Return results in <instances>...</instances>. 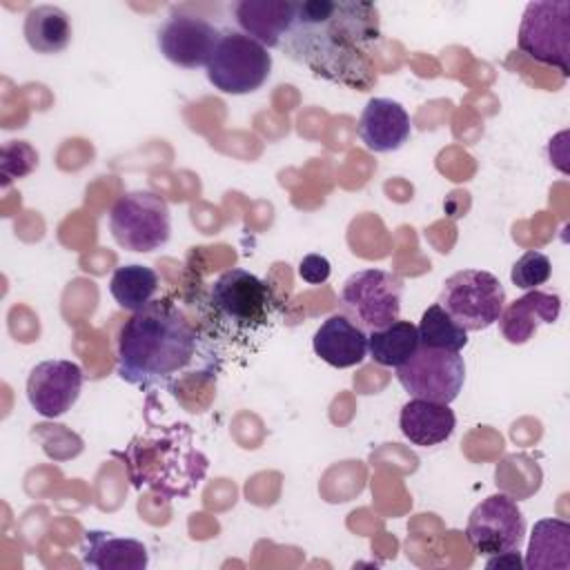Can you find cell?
Listing matches in <instances>:
<instances>
[{"mask_svg":"<svg viewBox=\"0 0 570 570\" xmlns=\"http://www.w3.org/2000/svg\"><path fill=\"white\" fill-rule=\"evenodd\" d=\"M381 42V16L363 0L294 2L278 49L314 76L367 91L376 85L374 49Z\"/></svg>","mask_w":570,"mask_h":570,"instance_id":"1","label":"cell"},{"mask_svg":"<svg viewBox=\"0 0 570 570\" xmlns=\"http://www.w3.org/2000/svg\"><path fill=\"white\" fill-rule=\"evenodd\" d=\"M220 356L209 336L169 298L147 303L118 332V376L140 390L214 379Z\"/></svg>","mask_w":570,"mask_h":570,"instance_id":"2","label":"cell"},{"mask_svg":"<svg viewBox=\"0 0 570 570\" xmlns=\"http://www.w3.org/2000/svg\"><path fill=\"white\" fill-rule=\"evenodd\" d=\"M122 459L136 488H151L165 497H187L207 472V456L183 423L136 436Z\"/></svg>","mask_w":570,"mask_h":570,"instance_id":"3","label":"cell"},{"mask_svg":"<svg viewBox=\"0 0 570 570\" xmlns=\"http://www.w3.org/2000/svg\"><path fill=\"white\" fill-rule=\"evenodd\" d=\"M207 80L223 94L245 96L261 89L272 73V53L243 31L220 33L209 62Z\"/></svg>","mask_w":570,"mask_h":570,"instance_id":"4","label":"cell"},{"mask_svg":"<svg viewBox=\"0 0 570 570\" xmlns=\"http://www.w3.org/2000/svg\"><path fill=\"white\" fill-rule=\"evenodd\" d=\"M109 232L122 249H160L171 236L169 205L156 191H127L109 209Z\"/></svg>","mask_w":570,"mask_h":570,"instance_id":"5","label":"cell"},{"mask_svg":"<svg viewBox=\"0 0 570 570\" xmlns=\"http://www.w3.org/2000/svg\"><path fill=\"white\" fill-rule=\"evenodd\" d=\"M436 303L463 330L481 332L499 321L505 307V289L490 272L459 269L445 278Z\"/></svg>","mask_w":570,"mask_h":570,"instance_id":"6","label":"cell"},{"mask_svg":"<svg viewBox=\"0 0 570 570\" xmlns=\"http://www.w3.org/2000/svg\"><path fill=\"white\" fill-rule=\"evenodd\" d=\"M272 289L256 274L232 267L225 269L209 289L214 316L232 332H252L261 327L272 309Z\"/></svg>","mask_w":570,"mask_h":570,"instance_id":"7","label":"cell"},{"mask_svg":"<svg viewBox=\"0 0 570 570\" xmlns=\"http://www.w3.org/2000/svg\"><path fill=\"white\" fill-rule=\"evenodd\" d=\"M519 49L548 67L570 73V2H528L519 24Z\"/></svg>","mask_w":570,"mask_h":570,"instance_id":"8","label":"cell"},{"mask_svg":"<svg viewBox=\"0 0 570 570\" xmlns=\"http://www.w3.org/2000/svg\"><path fill=\"white\" fill-rule=\"evenodd\" d=\"M403 281L394 272L361 269L354 272L341 289V309L365 332L381 330L401 314Z\"/></svg>","mask_w":570,"mask_h":570,"instance_id":"9","label":"cell"},{"mask_svg":"<svg viewBox=\"0 0 570 570\" xmlns=\"http://www.w3.org/2000/svg\"><path fill=\"white\" fill-rule=\"evenodd\" d=\"M396 379L412 399L452 403L465 381V363L459 352L419 347L410 361L396 367Z\"/></svg>","mask_w":570,"mask_h":570,"instance_id":"10","label":"cell"},{"mask_svg":"<svg viewBox=\"0 0 570 570\" xmlns=\"http://www.w3.org/2000/svg\"><path fill=\"white\" fill-rule=\"evenodd\" d=\"M525 534V519L517 501L503 492L483 499L468 517L465 537L476 554L490 557L519 550Z\"/></svg>","mask_w":570,"mask_h":570,"instance_id":"11","label":"cell"},{"mask_svg":"<svg viewBox=\"0 0 570 570\" xmlns=\"http://www.w3.org/2000/svg\"><path fill=\"white\" fill-rule=\"evenodd\" d=\"M82 367L67 358H49L31 367L27 376L29 405L45 419H58L78 401Z\"/></svg>","mask_w":570,"mask_h":570,"instance_id":"12","label":"cell"},{"mask_svg":"<svg viewBox=\"0 0 570 570\" xmlns=\"http://www.w3.org/2000/svg\"><path fill=\"white\" fill-rule=\"evenodd\" d=\"M220 31L205 18L174 11L158 29V49L176 67H207Z\"/></svg>","mask_w":570,"mask_h":570,"instance_id":"13","label":"cell"},{"mask_svg":"<svg viewBox=\"0 0 570 570\" xmlns=\"http://www.w3.org/2000/svg\"><path fill=\"white\" fill-rule=\"evenodd\" d=\"M358 138L374 154L401 149L412 136V122L405 107L392 98H370L358 118Z\"/></svg>","mask_w":570,"mask_h":570,"instance_id":"14","label":"cell"},{"mask_svg":"<svg viewBox=\"0 0 570 570\" xmlns=\"http://www.w3.org/2000/svg\"><path fill=\"white\" fill-rule=\"evenodd\" d=\"M312 347L327 365L347 370L367 356V334L345 314H332L314 332Z\"/></svg>","mask_w":570,"mask_h":570,"instance_id":"15","label":"cell"},{"mask_svg":"<svg viewBox=\"0 0 570 570\" xmlns=\"http://www.w3.org/2000/svg\"><path fill=\"white\" fill-rule=\"evenodd\" d=\"M82 563L96 570H145L149 552L142 541L116 537L107 530H85L80 541Z\"/></svg>","mask_w":570,"mask_h":570,"instance_id":"16","label":"cell"},{"mask_svg":"<svg viewBox=\"0 0 570 570\" xmlns=\"http://www.w3.org/2000/svg\"><path fill=\"white\" fill-rule=\"evenodd\" d=\"M559 312H561V298L557 294L528 289L521 298L503 307L499 316V327L508 343L521 345L530 341L541 325L554 323L559 318Z\"/></svg>","mask_w":570,"mask_h":570,"instance_id":"17","label":"cell"},{"mask_svg":"<svg viewBox=\"0 0 570 570\" xmlns=\"http://www.w3.org/2000/svg\"><path fill=\"white\" fill-rule=\"evenodd\" d=\"M403 436L419 448H432L448 441L456 428V416L448 403L410 399L399 414Z\"/></svg>","mask_w":570,"mask_h":570,"instance_id":"18","label":"cell"},{"mask_svg":"<svg viewBox=\"0 0 570 570\" xmlns=\"http://www.w3.org/2000/svg\"><path fill=\"white\" fill-rule=\"evenodd\" d=\"M294 2L289 0H240L234 4L236 22L243 33L258 40L263 47H278L289 27Z\"/></svg>","mask_w":570,"mask_h":570,"instance_id":"19","label":"cell"},{"mask_svg":"<svg viewBox=\"0 0 570 570\" xmlns=\"http://www.w3.org/2000/svg\"><path fill=\"white\" fill-rule=\"evenodd\" d=\"M523 566L530 570L570 568V523L563 519H541L534 523Z\"/></svg>","mask_w":570,"mask_h":570,"instance_id":"20","label":"cell"},{"mask_svg":"<svg viewBox=\"0 0 570 570\" xmlns=\"http://www.w3.org/2000/svg\"><path fill=\"white\" fill-rule=\"evenodd\" d=\"M22 31L36 53H60L71 40V20L56 4H38L27 11Z\"/></svg>","mask_w":570,"mask_h":570,"instance_id":"21","label":"cell"},{"mask_svg":"<svg viewBox=\"0 0 570 570\" xmlns=\"http://www.w3.org/2000/svg\"><path fill=\"white\" fill-rule=\"evenodd\" d=\"M419 347V330L410 321L399 318L367 334V354L374 358V363L385 367L396 370L399 365L410 361Z\"/></svg>","mask_w":570,"mask_h":570,"instance_id":"22","label":"cell"},{"mask_svg":"<svg viewBox=\"0 0 570 570\" xmlns=\"http://www.w3.org/2000/svg\"><path fill=\"white\" fill-rule=\"evenodd\" d=\"M156 292H158V274L151 267L138 265V263L116 267L109 281V294L122 309L131 314L142 309L147 303H151Z\"/></svg>","mask_w":570,"mask_h":570,"instance_id":"23","label":"cell"},{"mask_svg":"<svg viewBox=\"0 0 570 570\" xmlns=\"http://www.w3.org/2000/svg\"><path fill=\"white\" fill-rule=\"evenodd\" d=\"M416 330L423 347L461 352L468 343V330H463L439 303L430 305L421 314V323L416 325Z\"/></svg>","mask_w":570,"mask_h":570,"instance_id":"24","label":"cell"},{"mask_svg":"<svg viewBox=\"0 0 570 570\" xmlns=\"http://www.w3.org/2000/svg\"><path fill=\"white\" fill-rule=\"evenodd\" d=\"M38 167V151L27 140H9L2 147L0 158V171L4 178V185H9L13 178H22L31 174Z\"/></svg>","mask_w":570,"mask_h":570,"instance_id":"25","label":"cell"},{"mask_svg":"<svg viewBox=\"0 0 570 570\" xmlns=\"http://www.w3.org/2000/svg\"><path fill=\"white\" fill-rule=\"evenodd\" d=\"M552 274V265H550V258L537 249H530L525 252L514 265H512V272H510V278L517 287L521 289H537L539 285H543Z\"/></svg>","mask_w":570,"mask_h":570,"instance_id":"26","label":"cell"},{"mask_svg":"<svg viewBox=\"0 0 570 570\" xmlns=\"http://www.w3.org/2000/svg\"><path fill=\"white\" fill-rule=\"evenodd\" d=\"M330 274H332V265H330V261H327L325 256H321V254H307V256H303L301 263H298V276H301L305 283H309V285H321V283H325V281L330 278Z\"/></svg>","mask_w":570,"mask_h":570,"instance_id":"27","label":"cell"},{"mask_svg":"<svg viewBox=\"0 0 570 570\" xmlns=\"http://www.w3.org/2000/svg\"><path fill=\"white\" fill-rule=\"evenodd\" d=\"M485 568H523V559L519 554V550H505V552H499V554H490V559L485 561Z\"/></svg>","mask_w":570,"mask_h":570,"instance_id":"28","label":"cell"}]
</instances>
